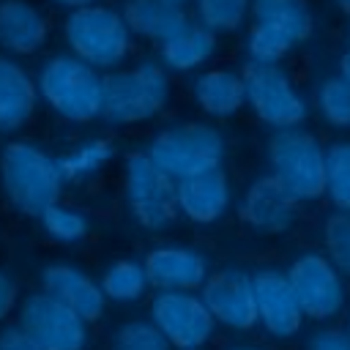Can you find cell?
<instances>
[{"label": "cell", "instance_id": "6da1fadb", "mask_svg": "<svg viewBox=\"0 0 350 350\" xmlns=\"http://www.w3.org/2000/svg\"><path fill=\"white\" fill-rule=\"evenodd\" d=\"M170 71L156 60L131 68H112L104 77L101 118L115 126H134L156 118L170 101Z\"/></svg>", "mask_w": 350, "mask_h": 350}, {"label": "cell", "instance_id": "7a4b0ae2", "mask_svg": "<svg viewBox=\"0 0 350 350\" xmlns=\"http://www.w3.org/2000/svg\"><path fill=\"white\" fill-rule=\"evenodd\" d=\"M0 180L8 202L27 213L41 216L49 205L57 202L63 172L57 159L30 142H11L0 156Z\"/></svg>", "mask_w": 350, "mask_h": 350}, {"label": "cell", "instance_id": "3957f363", "mask_svg": "<svg viewBox=\"0 0 350 350\" xmlns=\"http://www.w3.org/2000/svg\"><path fill=\"white\" fill-rule=\"evenodd\" d=\"M38 96L63 120L90 123L101 115L104 77L77 55H55L38 71Z\"/></svg>", "mask_w": 350, "mask_h": 350}, {"label": "cell", "instance_id": "277c9868", "mask_svg": "<svg viewBox=\"0 0 350 350\" xmlns=\"http://www.w3.org/2000/svg\"><path fill=\"white\" fill-rule=\"evenodd\" d=\"M249 16L246 52L254 63H282L295 46L309 41L314 30L306 0H252Z\"/></svg>", "mask_w": 350, "mask_h": 350}, {"label": "cell", "instance_id": "5b68a950", "mask_svg": "<svg viewBox=\"0 0 350 350\" xmlns=\"http://www.w3.org/2000/svg\"><path fill=\"white\" fill-rule=\"evenodd\" d=\"M63 36L79 60L90 63L98 71L118 68L131 52V30L120 11L107 5H82L71 8L63 22Z\"/></svg>", "mask_w": 350, "mask_h": 350}, {"label": "cell", "instance_id": "8992f818", "mask_svg": "<svg viewBox=\"0 0 350 350\" xmlns=\"http://www.w3.org/2000/svg\"><path fill=\"white\" fill-rule=\"evenodd\" d=\"M145 153L170 178L180 180L221 167L227 145H224V134L216 126L186 120V123H172L159 134H153Z\"/></svg>", "mask_w": 350, "mask_h": 350}, {"label": "cell", "instance_id": "52a82bcc", "mask_svg": "<svg viewBox=\"0 0 350 350\" xmlns=\"http://www.w3.org/2000/svg\"><path fill=\"white\" fill-rule=\"evenodd\" d=\"M271 175L298 200L312 202L325 197V148L323 142L301 129H276L268 139Z\"/></svg>", "mask_w": 350, "mask_h": 350}, {"label": "cell", "instance_id": "ba28073f", "mask_svg": "<svg viewBox=\"0 0 350 350\" xmlns=\"http://www.w3.org/2000/svg\"><path fill=\"white\" fill-rule=\"evenodd\" d=\"M123 194L134 221L150 232L170 227L178 211V180L170 178L145 150L129 153L123 164Z\"/></svg>", "mask_w": 350, "mask_h": 350}, {"label": "cell", "instance_id": "9c48e42d", "mask_svg": "<svg viewBox=\"0 0 350 350\" xmlns=\"http://www.w3.org/2000/svg\"><path fill=\"white\" fill-rule=\"evenodd\" d=\"M241 74L246 85V107L254 112L260 123L276 131L301 126L306 120V101L279 63L249 60Z\"/></svg>", "mask_w": 350, "mask_h": 350}, {"label": "cell", "instance_id": "30bf717a", "mask_svg": "<svg viewBox=\"0 0 350 350\" xmlns=\"http://www.w3.org/2000/svg\"><path fill=\"white\" fill-rule=\"evenodd\" d=\"M148 314L175 350L205 347L219 325L194 290H156Z\"/></svg>", "mask_w": 350, "mask_h": 350}, {"label": "cell", "instance_id": "8fae6325", "mask_svg": "<svg viewBox=\"0 0 350 350\" xmlns=\"http://www.w3.org/2000/svg\"><path fill=\"white\" fill-rule=\"evenodd\" d=\"M284 273L304 309V317L314 323H328L345 309V301H347L345 276L328 260V254L306 252L295 257Z\"/></svg>", "mask_w": 350, "mask_h": 350}, {"label": "cell", "instance_id": "7c38bea8", "mask_svg": "<svg viewBox=\"0 0 350 350\" xmlns=\"http://www.w3.org/2000/svg\"><path fill=\"white\" fill-rule=\"evenodd\" d=\"M19 325L41 345V350H85L88 345V320L44 290L25 298Z\"/></svg>", "mask_w": 350, "mask_h": 350}, {"label": "cell", "instance_id": "4fadbf2b", "mask_svg": "<svg viewBox=\"0 0 350 350\" xmlns=\"http://www.w3.org/2000/svg\"><path fill=\"white\" fill-rule=\"evenodd\" d=\"M200 295L213 320L230 331H249L257 325V301L252 276L241 268L211 271L200 287Z\"/></svg>", "mask_w": 350, "mask_h": 350}, {"label": "cell", "instance_id": "5bb4252c", "mask_svg": "<svg viewBox=\"0 0 350 350\" xmlns=\"http://www.w3.org/2000/svg\"><path fill=\"white\" fill-rule=\"evenodd\" d=\"M257 323L273 339H290L304 325V309L287 282V273L279 268H260L252 273Z\"/></svg>", "mask_w": 350, "mask_h": 350}, {"label": "cell", "instance_id": "9a60e30c", "mask_svg": "<svg viewBox=\"0 0 350 350\" xmlns=\"http://www.w3.org/2000/svg\"><path fill=\"white\" fill-rule=\"evenodd\" d=\"M241 219L257 232H287L298 219V200L273 175H260L241 200Z\"/></svg>", "mask_w": 350, "mask_h": 350}, {"label": "cell", "instance_id": "2e32d148", "mask_svg": "<svg viewBox=\"0 0 350 350\" xmlns=\"http://www.w3.org/2000/svg\"><path fill=\"white\" fill-rule=\"evenodd\" d=\"M150 287L156 290H200L211 268L202 252L180 243H164L145 254L142 260Z\"/></svg>", "mask_w": 350, "mask_h": 350}, {"label": "cell", "instance_id": "e0dca14e", "mask_svg": "<svg viewBox=\"0 0 350 350\" xmlns=\"http://www.w3.org/2000/svg\"><path fill=\"white\" fill-rule=\"evenodd\" d=\"M230 180L221 167L178 180V211L194 224H213L230 208Z\"/></svg>", "mask_w": 350, "mask_h": 350}, {"label": "cell", "instance_id": "ac0fdd59", "mask_svg": "<svg viewBox=\"0 0 350 350\" xmlns=\"http://www.w3.org/2000/svg\"><path fill=\"white\" fill-rule=\"evenodd\" d=\"M41 284H44V293H49L57 301H63L68 309H74L88 323L90 320H98L104 314L107 295H104L101 284L93 282L77 265H68V262H52V265H46L44 273H41Z\"/></svg>", "mask_w": 350, "mask_h": 350}, {"label": "cell", "instance_id": "d6986e66", "mask_svg": "<svg viewBox=\"0 0 350 350\" xmlns=\"http://www.w3.org/2000/svg\"><path fill=\"white\" fill-rule=\"evenodd\" d=\"M191 98L208 118H232L246 107L243 74L224 66L205 68L191 79Z\"/></svg>", "mask_w": 350, "mask_h": 350}, {"label": "cell", "instance_id": "ffe728a7", "mask_svg": "<svg viewBox=\"0 0 350 350\" xmlns=\"http://www.w3.org/2000/svg\"><path fill=\"white\" fill-rule=\"evenodd\" d=\"M131 36H139L145 41L164 44L183 33L191 19L183 11V5H175L170 0H123L120 8Z\"/></svg>", "mask_w": 350, "mask_h": 350}, {"label": "cell", "instance_id": "44dd1931", "mask_svg": "<svg viewBox=\"0 0 350 350\" xmlns=\"http://www.w3.org/2000/svg\"><path fill=\"white\" fill-rule=\"evenodd\" d=\"M46 19L27 0L0 3V46L11 55H33L46 41Z\"/></svg>", "mask_w": 350, "mask_h": 350}, {"label": "cell", "instance_id": "7402d4cb", "mask_svg": "<svg viewBox=\"0 0 350 350\" xmlns=\"http://www.w3.org/2000/svg\"><path fill=\"white\" fill-rule=\"evenodd\" d=\"M38 101V85L11 57H0V131L22 129Z\"/></svg>", "mask_w": 350, "mask_h": 350}, {"label": "cell", "instance_id": "603a6c76", "mask_svg": "<svg viewBox=\"0 0 350 350\" xmlns=\"http://www.w3.org/2000/svg\"><path fill=\"white\" fill-rule=\"evenodd\" d=\"M216 49H219L216 33L200 22H191L183 33L159 44V57L167 71L189 74V71H200L216 55Z\"/></svg>", "mask_w": 350, "mask_h": 350}, {"label": "cell", "instance_id": "cb8c5ba5", "mask_svg": "<svg viewBox=\"0 0 350 350\" xmlns=\"http://www.w3.org/2000/svg\"><path fill=\"white\" fill-rule=\"evenodd\" d=\"M148 287L150 282H148L145 265L137 260H118L101 276V290L107 301H115V304H137L148 293Z\"/></svg>", "mask_w": 350, "mask_h": 350}, {"label": "cell", "instance_id": "d4e9b609", "mask_svg": "<svg viewBox=\"0 0 350 350\" xmlns=\"http://www.w3.org/2000/svg\"><path fill=\"white\" fill-rule=\"evenodd\" d=\"M115 159V145L104 137L88 139L85 145H79L77 150L66 153L57 159V167L63 172V180H85L90 175H96L101 167H107Z\"/></svg>", "mask_w": 350, "mask_h": 350}, {"label": "cell", "instance_id": "484cf974", "mask_svg": "<svg viewBox=\"0 0 350 350\" xmlns=\"http://www.w3.org/2000/svg\"><path fill=\"white\" fill-rule=\"evenodd\" d=\"M325 197L336 211H350V139L325 148Z\"/></svg>", "mask_w": 350, "mask_h": 350}, {"label": "cell", "instance_id": "4316f807", "mask_svg": "<svg viewBox=\"0 0 350 350\" xmlns=\"http://www.w3.org/2000/svg\"><path fill=\"white\" fill-rule=\"evenodd\" d=\"M194 8H197V22L205 25L208 30L232 33L249 19L252 0H194Z\"/></svg>", "mask_w": 350, "mask_h": 350}, {"label": "cell", "instance_id": "83f0119b", "mask_svg": "<svg viewBox=\"0 0 350 350\" xmlns=\"http://www.w3.org/2000/svg\"><path fill=\"white\" fill-rule=\"evenodd\" d=\"M317 112L331 129H350V85L342 77H328L314 93Z\"/></svg>", "mask_w": 350, "mask_h": 350}, {"label": "cell", "instance_id": "f1b7e54d", "mask_svg": "<svg viewBox=\"0 0 350 350\" xmlns=\"http://www.w3.org/2000/svg\"><path fill=\"white\" fill-rule=\"evenodd\" d=\"M323 249L342 276H350V211L328 213L323 221Z\"/></svg>", "mask_w": 350, "mask_h": 350}, {"label": "cell", "instance_id": "f546056e", "mask_svg": "<svg viewBox=\"0 0 350 350\" xmlns=\"http://www.w3.org/2000/svg\"><path fill=\"white\" fill-rule=\"evenodd\" d=\"M38 219H41L46 235L55 238V241H60V243H74V241H82L88 235V219H85V213H79V211H74L68 205L55 202Z\"/></svg>", "mask_w": 350, "mask_h": 350}, {"label": "cell", "instance_id": "4dcf8cb0", "mask_svg": "<svg viewBox=\"0 0 350 350\" xmlns=\"http://www.w3.org/2000/svg\"><path fill=\"white\" fill-rule=\"evenodd\" d=\"M112 350H172L153 320H129L112 334Z\"/></svg>", "mask_w": 350, "mask_h": 350}, {"label": "cell", "instance_id": "1f68e13d", "mask_svg": "<svg viewBox=\"0 0 350 350\" xmlns=\"http://www.w3.org/2000/svg\"><path fill=\"white\" fill-rule=\"evenodd\" d=\"M306 350H350V331L325 325L306 339Z\"/></svg>", "mask_w": 350, "mask_h": 350}, {"label": "cell", "instance_id": "d6a6232c", "mask_svg": "<svg viewBox=\"0 0 350 350\" xmlns=\"http://www.w3.org/2000/svg\"><path fill=\"white\" fill-rule=\"evenodd\" d=\"M0 350H41V345L22 325H11L0 331Z\"/></svg>", "mask_w": 350, "mask_h": 350}, {"label": "cell", "instance_id": "836d02e7", "mask_svg": "<svg viewBox=\"0 0 350 350\" xmlns=\"http://www.w3.org/2000/svg\"><path fill=\"white\" fill-rule=\"evenodd\" d=\"M14 304H16V284L5 271H0V320L14 309Z\"/></svg>", "mask_w": 350, "mask_h": 350}, {"label": "cell", "instance_id": "e575fe53", "mask_svg": "<svg viewBox=\"0 0 350 350\" xmlns=\"http://www.w3.org/2000/svg\"><path fill=\"white\" fill-rule=\"evenodd\" d=\"M339 77H342V79L350 85V49H347V52L339 57Z\"/></svg>", "mask_w": 350, "mask_h": 350}, {"label": "cell", "instance_id": "d590c367", "mask_svg": "<svg viewBox=\"0 0 350 350\" xmlns=\"http://www.w3.org/2000/svg\"><path fill=\"white\" fill-rule=\"evenodd\" d=\"M55 3H60L66 8H82V5H93L96 0H55Z\"/></svg>", "mask_w": 350, "mask_h": 350}, {"label": "cell", "instance_id": "8d00e7d4", "mask_svg": "<svg viewBox=\"0 0 350 350\" xmlns=\"http://www.w3.org/2000/svg\"><path fill=\"white\" fill-rule=\"evenodd\" d=\"M336 5H339V11H345L350 16V0H336Z\"/></svg>", "mask_w": 350, "mask_h": 350}, {"label": "cell", "instance_id": "74e56055", "mask_svg": "<svg viewBox=\"0 0 350 350\" xmlns=\"http://www.w3.org/2000/svg\"><path fill=\"white\" fill-rule=\"evenodd\" d=\"M227 350H262V347H254V345H232Z\"/></svg>", "mask_w": 350, "mask_h": 350}, {"label": "cell", "instance_id": "f35d334b", "mask_svg": "<svg viewBox=\"0 0 350 350\" xmlns=\"http://www.w3.org/2000/svg\"><path fill=\"white\" fill-rule=\"evenodd\" d=\"M170 3H175V5H183V8H186V5H189V3H194V0H170Z\"/></svg>", "mask_w": 350, "mask_h": 350}, {"label": "cell", "instance_id": "ab89813d", "mask_svg": "<svg viewBox=\"0 0 350 350\" xmlns=\"http://www.w3.org/2000/svg\"><path fill=\"white\" fill-rule=\"evenodd\" d=\"M347 331H350V325H347Z\"/></svg>", "mask_w": 350, "mask_h": 350}]
</instances>
